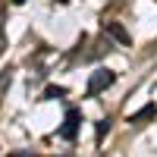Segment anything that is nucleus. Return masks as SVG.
Wrapping results in <instances>:
<instances>
[{"label":"nucleus","mask_w":157,"mask_h":157,"mask_svg":"<svg viewBox=\"0 0 157 157\" xmlns=\"http://www.w3.org/2000/svg\"><path fill=\"white\" fill-rule=\"evenodd\" d=\"M116 82V72H110V69H94V72H91V78H88V98H98L101 94V91L104 88H110Z\"/></svg>","instance_id":"nucleus-1"},{"label":"nucleus","mask_w":157,"mask_h":157,"mask_svg":"<svg viewBox=\"0 0 157 157\" xmlns=\"http://www.w3.org/2000/svg\"><path fill=\"white\" fill-rule=\"evenodd\" d=\"M78 123H82V113H78L75 107H69V110H66V116H63V126H60V138L72 141V138L78 135Z\"/></svg>","instance_id":"nucleus-2"},{"label":"nucleus","mask_w":157,"mask_h":157,"mask_svg":"<svg viewBox=\"0 0 157 157\" xmlns=\"http://www.w3.org/2000/svg\"><path fill=\"white\" fill-rule=\"evenodd\" d=\"M154 113H157V104H145V107H141L138 113H132V116H129V126H145Z\"/></svg>","instance_id":"nucleus-3"},{"label":"nucleus","mask_w":157,"mask_h":157,"mask_svg":"<svg viewBox=\"0 0 157 157\" xmlns=\"http://www.w3.org/2000/svg\"><path fill=\"white\" fill-rule=\"evenodd\" d=\"M104 29H107V35H113V38H116V41H120V44H129V32L123 29L120 22H107V25H104Z\"/></svg>","instance_id":"nucleus-4"},{"label":"nucleus","mask_w":157,"mask_h":157,"mask_svg":"<svg viewBox=\"0 0 157 157\" xmlns=\"http://www.w3.org/2000/svg\"><path fill=\"white\" fill-rule=\"evenodd\" d=\"M63 94H66V88H60V85H47V88H44V98H47V101H57V98H63Z\"/></svg>","instance_id":"nucleus-5"},{"label":"nucleus","mask_w":157,"mask_h":157,"mask_svg":"<svg viewBox=\"0 0 157 157\" xmlns=\"http://www.w3.org/2000/svg\"><path fill=\"white\" fill-rule=\"evenodd\" d=\"M107 129H110V120H101V123H98V138H104Z\"/></svg>","instance_id":"nucleus-6"},{"label":"nucleus","mask_w":157,"mask_h":157,"mask_svg":"<svg viewBox=\"0 0 157 157\" xmlns=\"http://www.w3.org/2000/svg\"><path fill=\"white\" fill-rule=\"evenodd\" d=\"M10 157H35L32 151H16V154H10Z\"/></svg>","instance_id":"nucleus-7"},{"label":"nucleus","mask_w":157,"mask_h":157,"mask_svg":"<svg viewBox=\"0 0 157 157\" xmlns=\"http://www.w3.org/2000/svg\"><path fill=\"white\" fill-rule=\"evenodd\" d=\"M13 3H25V0H13Z\"/></svg>","instance_id":"nucleus-8"}]
</instances>
